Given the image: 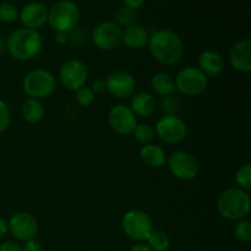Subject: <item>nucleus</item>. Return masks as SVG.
I'll return each mask as SVG.
<instances>
[{
    "instance_id": "f257e3e1",
    "label": "nucleus",
    "mask_w": 251,
    "mask_h": 251,
    "mask_svg": "<svg viewBox=\"0 0 251 251\" xmlns=\"http://www.w3.org/2000/svg\"><path fill=\"white\" fill-rule=\"evenodd\" d=\"M149 49L154 60L166 66L178 64L184 55V43L180 37L171 29L154 31L150 36Z\"/></svg>"
},
{
    "instance_id": "f03ea898",
    "label": "nucleus",
    "mask_w": 251,
    "mask_h": 251,
    "mask_svg": "<svg viewBox=\"0 0 251 251\" xmlns=\"http://www.w3.org/2000/svg\"><path fill=\"white\" fill-rule=\"evenodd\" d=\"M6 50L19 61H28L36 58L43 48V38L36 29L17 28L9 34Z\"/></svg>"
},
{
    "instance_id": "7ed1b4c3",
    "label": "nucleus",
    "mask_w": 251,
    "mask_h": 251,
    "mask_svg": "<svg viewBox=\"0 0 251 251\" xmlns=\"http://www.w3.org/2000/svg\"><path fill=\"white\" fill-rule=\"evenodd\" d=\"M251 200L248 191L237 186L226 189L221 193L217 200V211L222 218L238 222L249 216Z\"/></svg>"
},
{
    "instance_id": "20e7f679",
    "label": "nucleus",
    "mask_w": 251,
    "mask_h": 251,
    "mask_svg": "<svg viewBox=\"0 0 251 251\" xmlns=\"http://www.w3.org/2000/svg\"><path fill=\"white\" fill-rule=\"evenodd\" d=\"M80 9L71 0H59L48 9V24L54 32L70 33L77 27Z\"/></svg>"
},
{
    "instance_id": "39448f33",
    "label": "nucleus",
    "mask_w": 251,
    "mask_h": 251,
    "mask_svg": "<svg viewBox=\"0 0 251 251\" xmlns=\"http://www.w3.org/2000/svg\"><path fill=\"white\" fill-rule=\"evenodd\" d=\"M56 81L53 74L46 69H34L25 76L22 81L24 92L28 98L43 100L55 91Z\"/></svg>"
},
{
    "instance_id": "423d86ee",
    "label": "nucleus",
    "mask_w": 251,
    "mask_h": 251,
    "mask_svg": "<svg viewBox=\"0 0 251 251\" xmlns=\"http://www.w3.org/2000/svg\"><path fill=\"white\" fill-rule=\"evenodd\" d=\"M176 90L185 97H196L207 90L208 77L198 66H185L178 73Z\"/></svg>"
},
{
    "instance_id": "0eeeda50",
    "label": "nucleus",
    "mask_w": 251,
    "mask_h": 251,
    "mask_svg": "<svg viewBox=\"0 0 251 251\" xmlns=\"http://www.w3.org/2000/svg\"><path fill=\"white\" fill-rule=\"evenodd\" d=\"M122 227L131 240L145 243L153 232V222L149 213L142 210H130L124 215Z\"/></svg>"
},
{
    "instance_id": "6e6552de",
    "label": "nucleus",
    "mask_w": 251,
    "mask_h": 251,
    "mask_svg": "<svg viewBox=\"0 0 251 251\" xmlns=\"http://www.w3.org/2000/svg\"><path fill=\"white\" fill-rule=\"evenodd\" d=\"M154 134L167 145H178L188 136V125L178 115H163L157 120Z\"/></svg>"
},
{
    "instance_id": "1a4fd4ad",
    "label": "nucleus",
    "mask_w": 251,
    "mask_h": 251,
    "mask_svg": "<svg viewBox=\"0 0 251 251\" xmlns=\"http://www.w3.org/2000/svg\"><path fill=\"white\" fill-rule=\"evenodd\" d=\"M167 166L172 174L180 180H191L198 176L200 171L196 157L190 152L181 150L173 152L167 158Z\"/></svg>"
},
{
    "instance_id": "9d476101",
    "label": "nucleus",
    "mask_w": 251,
    "mask_h": 251,
    "mask_svg": "<svg viewBox=\"0 0 251 251\" xmlns=\"http://www.w3.org/2000/svg\"><path fill=\"white\" fill-rule=\"evenodd\" d=\"M59 80L66 90L75 92L78 88L86 86L88 80L87 66L78 59H70L61 65Z\"/></svg>"
},
{
    "instance_id": "9b49d317",
    "label": "nucleus",
    "mask_w": 251,
    "mask_h": 251,
    "mask_svg": "<svg viewBox=\"0 0 251 251\" xmlns=\"http://www.w3.org/2000/svg\"><path fill=\"white\" fill-rule=\"evenodd\" d=\"M7 225H9L10 234L20 242L33 239L38 234V221L32 213L26 211L14 213L7 221Z\"/></svg>"
},
{
    "instance_id": "f8f14e48",
    "label": "nucleus",
    "mask_w": 251,
    "mask_h": 251,
    "mask_svg": "<svg viewBox=\"0 0 251 251\" xmlns=\"http://www.w3.org/2000/svg\"><path fill=\"white\" fill-rule=\"evenodd\" d=\"M123 28L114 21H104L98 25L92 33V42L100 50L109 51L122 43Z\"/></svg>"
},
{
    "instance_id": "ddd939ff",
    "label": "nucleus",
    "mask_w": 251,
    "mask_h": 251,
    "mask_svg": "<svg viewBox=\"0 0 251 251\" xmlns=\"http://www.w3.org/2000/svg\"><path fill=\"white\" fill-rule=\"evenodd\" d=\"M108 122L113 131L122 136L131 135L136 125L139 124L136 115L130 109V107L125 104L114 105L108 115Z\"/></svg>"
},
{
    "instance_id": "4468645a",
    "label": "nucleus",
    "mask_w": 251,
    "mask_h": 251,
    "mask_svg": "<svg viewBox=\"0 0 251 251\" xmlns=\"http://www.w3.org/2000/svg\"><path fill=\"white\" fill-rule=\"evenodd\" d=\"M107 91L118 100H126L134 96L136 90V81L130 73L124 70H117L109 74L105 78Z\"/></svg>"
},
{
    "instance_id": "2eb2a0df",
    "label": "nucleus",
    "mask_w": 251,
    "mask_h": 251,
    "mask_svg": "<svg viewBox=\"0 0 251 251\" xmlns=\"http://www.w3.org/2000/svg\"><path fill=\"white\" fill-rule=\"evenodd\" d=\"M25 28L38 29L48 22V7L39 1H32L25 5L19 15Z\"/></svg>"
},
{
    "instance_id": "dca6fc26",
    "label": "nucleus",
    "mask_w": 251,
    "mask_h": 251,
    "mask_svg": "<svg viewBox=\"0 0 251 251\" xmlns=\"http://www.w3.org/2000/svg\"><path fill=\"white\" fill-rule=\"evenodd\" d=\"M229 61L232 68L240 73L251 71V41L249 38L235 42L229 50Z\"/></svg>"
},
{
    "instance_id": "f3484780",
    "label": "nucleus",
    "mask_w": 251,
    "mask_h": 251,
    "mask_svg": "<svg viewBox=\"0 0 251 251\" xmlns=\"http://www.w3.org/2000/svg\"><path fill=\"white\" fill-rule=\"evenodd\" d=\"M199 69L207 77H217L225 70V60L220 53L215 50H203L199 56Z\"/></svg>"
},
{
    "instance_id": "a211bd4d",
    "label": "nucleus",
    "mask_w": 251,
    "mask_h": 251,
    "mask_svg": "<svg viewBox=\"0 0 251 251\" xmlns=\"http://www.w3.org/2000/svg\"><path fill=\"white\" fill-rule=\"evenodd\" d=\"M150 36L151 34H150L149 29L140 26V25L134 24L129 27H125V29L123 31L122 42L127 48L140 50V49L149 46Z\"/></svg>"
},
{
    "instance_id": "6ab92c4d",
    "label": "nucleus",
    "mask_w": 251,
    "mask_h": 251,
    "mask_svg": "<svg viewBox=\"0 0 251 251\" xmlns=\"http://www.w3.org/2000/svg\"><path fill=\"white\" fill-rule=\"evenodd\" d=\"M158 103L156 97L150 92H139L132 96L130 109L136 117L150 118L157 110Z\"/></svg>"
},
{
    "instance_id": "aec40b11",
    "label": "nucleus",
    "mask_w": 251,
    "mask_h": 251,
    "mask_svg": "<svg viewBox=\"0 0 251 251\" xmlns=\"http://www.w3.org/2000/svg\"><path fill=\"white\" fill-rule=\"evenodd\" d=\"M139 156L145 166L153 169L162 168V167L166 166L167 158H168L163 147L154 144L144 145V146L141 147V150H140Z\"/></svg>"
},
{
    "instance_id": "412c9836",
    "label": "nucleus",
    "mask_w": 251,
    "mask_h": 251,
    "mask_svg": "<svg viewBox=\"0 0 251 251\" xmlns=\"http://www.w3.org/2000/svg\"><path fill=\"white\" fill-rule=\"evenodd\" d=\"M152 90L161 97L174 95L176 92V81L168 73H157L151 80Z\"/></svg>"
},
{
    "instance_id": "4be33fe9",
    "label": "nucleus",
    "mask_w": 251,
    "mask_h": 251,
    "mask_svg": "<svg viewBox=\"0 0 251 251\" xmlns=\"http://www.w3.org/2000/svg\"><path fill=\"white\" fill-rule=\"evenodd\" d=\"M22 118L26 120L28 124H38L44 118V107L41 100H33V98H27L22 104Z\"/></svg>"
},
{
    "instance_id": "5701e85b",
    "label": "nucleus",
    "mask_w": 251,
    "mask_h": 251,
    "mask_svg": "<svg viewBox=\"0 0 251 251\" xmlns=\"http://www.w3.org/2000/svg\"><path fill=\"white\" fill-rule=\"evenodd\" d=\"M146 242L152 251H167L171 247V238L161 229H153Z\"/></svg>"
},
{
    "instance_id": "b1692460",
    "label": "nucleus",
    "mask_w": 251,
    "mask_h": 251,
    "mask_svg": "<svg viewBox=\"0 0 251 251\" xmlns=\"http://www.w3.org/2000/svg\"><path fill=\"white\" fill-rule=\"evenodd\" d=\"M181 107V100L178 96L171 95L167 97H162L159 102V109L164 115H176Z\"/></svg>"
},
{
    "instance_id": "393cba45",
    "label": "nucleus",
    "mask_w": 251,
    "mask_h": 251,
    "mask_svg": "<svg viewBox=\"0 0 251 251\" xmlns=\"http://www.w3.org/2000/svg\"><path fill=\"white\" fill-rule=\"evenodd\" d=\"M234 179L237 188L244 191H249L251 189V164L245 163L240 166L235 173Z\"/></svg>"
},
{
    "instance_id": "a878e982",
    "label": "nucleus",
    "mask_w": 251,
    "mask_h": 251,
    "mask_svg": "<svg viewBox=\"0 0 251 251\" xmlns=\"http://www.w3.org/2000/svg\"><path fill=\"white\" fill-rule=\"evenodd\" d=\"M132 135H134L135 140H136L137 142H140V144L142 145H147L151 144V141L153 140L154 135L156 134H154V129L151 125L142 123V124L136 125Z\"/></svg>"
},
{
    "instance_id": "bb28decb",
    "label": "nucleus",
    "mask_w": 251,
    "mask_h": 251,
    "mask_svg": "<svg viewBox=\"0 0 251 251\" xmlns=\"http://www.w3.org/2000/svg\"><path fill=\"white\" fill-rule=\"evenodd\" d=\"M234 235L238 242L248 244L251 242V225L247 218L238 221L234 227Z\"/></svg>"
},
{
    "instance_id": "cd10ccee",
    "label": "nucleus",
    "mask_w": 251,
    "mask_h": 251,
    "mask_svg": "<svg viewBox=\"0 0 251 251\" xmlns=\"http://www.w3.org/2000/svg\"><path fill=\"white\" fill-rule=\"evenodd\" d=\"M135 20H136V12L134 10L129 9L126 6H123L118 9L117 14H115V24L119 25L120 27H129L134 25Z\"/></svg>"
},
{
    "instance_id": "c85d7f7f",
    "label": "nucleus",
    "mask_w": 251,
    "mask_h": 251,
    "mask_svg": "<svg viewBox=\"0 0 251 251\" xmlns=\"http://www.w3.org/2000/svg\"><path fill=\"white\" fill-rule=\"evenodd\" d=\"M75 98L76 102L80 107H91V105L95 103L96 100V95L93 93V91L91 90V87L87 86H83V87L78 88L77 91H75Z\"/></svg>"
},
{
    "instance_id": "c756f323",
    "label": "nucleus",
    "mask_w": 251,
    "mask_h": 251,
    "mask_svg": "<svg viewBox=\"0 0 251 251\" xmlns=\"http://www.w3.org/2000/svg\"><path fill=\"white\" fill-rule=\"evenodd\" d=\"M19 10L11 2H2L0 5V21L5 24H11L19 19Z\"/></svg>"
},
{
    "instance_id": "7c9ffc66",
    "label": "nucleus",
    "mask_w": 251,
    "mask_h": 251,
    "mask_svg": "<svg viewBox=\"0 0 251 251\" xmlns=\"http://www.w3.org/2000/svg\"><path fill=\"white\" fill-rule=\"evenodd\" d=\"M11 123V112L6 103L0 100V134L6 131Z\"/></svg>"
},
{
    "instance_id": "2f4dec72",
    "label": "nucleus",
    "mask_w": 251,
    "mask_h": 251,
    "mask_svg": "<svg viewBox=\"0 0 251 251\" xmlns=\"http://www.w3.org/2000/svg\"><path fill=\"white\" fill-rule=\"evenodd\" d=\"M69 36H70L69 43H71L73 46H81V44L85 43L86 41L85 33H83L82 31H80V29H77V27H76L75 29H73V31L69 33Z\"/></svg>"
},
{
    "instance_id": "473e14b6",
    "label": "nucleus",
    "mask_w": 251,
    "mask_h": 251,
    "mask_svg": "<svg viewBox=\"0 0 251 251\" xmlns=\"http://www.w3.org/2000/svg\"><path fill=\"white\" fill-rule=\"evenodd\" d=\"M22 247V251H43V247H42L41 243L33 238V239H29L24 242V245Z\"/></svg>"
},
{
    "instance_id": "72a5a7b5",
    "label": "nucleus",
    "mask_w": 251,
    "mask_h": 251,
    "mask_svg": "<svg viewBox=\"0 0 251 251\" xmlns=\"http://www.w3.org/2000/svg\"><path fill=\"white\" fill-rule=\"evenodd\" d=\"M91 90L93 91L95 95H102L107 91V85H105L104 78H96L91 85Z\"/></svg>"
},
{
    "instance_id": "f704fd0d",
    "label": "nucleus",
    "mask_w": 251,
    "mask_h": 251,
    "mask_svg": "<svg viewBox=\"0 0 251 251\" xmlns=\"http://www.w3.org/2000/svg\"><path fill=\"white\" fill-rule=\"evenodd\" d=\"M0 251H22V247L14 240H5L0 244Z\"/></svg>"
},
{
    "instance_id": "c9c22d12",
    "label": "nucleus",
    "mask_w": 251,
    "mask_h": 251,
    "mask_svg": "<svg viewBox=\"0 0 251 251\" xmlns=\"http://www.w3.org/2000/svg\"><path fill=\"white\" fill-rule=\"evenodd\" d=\"M145 1H146V0H123L124 6L129 7V9L134 10V11L139 10L140 7L145 4Z\"/></svg>"
},
{
    "instance_id": "e433bc0d",
    "label": "nucleus",
    "mask_w": 251,
    "mask_h": 251,
    "mask_svg": "<svg viewBox=\"0 0 251 251\" xmlns=\"http://www.w3.org/2000/svg\"><path fill=\"white\" fill-rule=\"evenodd\" d=\"M70 36L66 32H55V42L58 44H68Z\"/></svg>"
},
{
    "instance_id": "4c0bfd02",
    "label": "nucleus",
    "mask_w": 251,
    "mask_h": 251,
    "mask_svg": "<svg viewBox=\"0 0 251 251\" xmlns=\"http://www.w3.org/2000/svg\"><path fill=\"white\" fill-rule=\"evenodd\" d=\"M7 234H9V225H7V221L0 217V239H4Z\"/></svg>"
},
{
    "instance_id": "58836bf2",
    "label": "nucleus",
    "mask_w": 251,
    "mask_h": 251,
    "mask_svg": "<svg viewBox=\"0 0 251 251\" xmlns=\"http://www.w3.org/2000/svg\"><path fill=\"white\" fill-rule=\"evenodd\" d=\"M130 251H152V250L151 248H150L147 244H145V243H137L136 245H134V247L130 249Z\"/></svg>"
},
{
    "instance_id": "ea45409f",
    "label": "nucleus",
    "mask_w": 251,
    "mask_h": 251,
    "mask_svg": "<svg viewBox=\"0 0 251 251\" xmlns=\"http://www.w3.org/2000/svg\"><path fill=\"white\" fill-rule=\"evenodd\" d=\"M5 50H6V42H5V39L2 38V37H0V55H1Z\"/></svg>"
}]
</instances>
